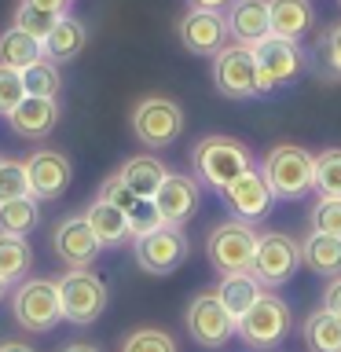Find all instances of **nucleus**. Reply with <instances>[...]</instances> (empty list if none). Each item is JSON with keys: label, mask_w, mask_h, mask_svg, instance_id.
<instances>
[{"label": "nucleus", "mask_w": 341, "mask_h": 352, "mask_svg": "<svg viewBox=\"0 0 341 352\" xmlns=\"http://www.w3.org/2000/svg\"><path fill=\"white\" fill-rule=\"evenodd\" d=\"M99 198H107V202H114L121 209V213H129V209L136 206L140 195H132L129 187L118 180V173H114V176H107V180H103V187H99Z\"/></svg>", "instance_id": "58836bf2"}, {"label": "nucleus", "mask_w": 341, "mask_h": 352, "mask_svg": "<svg viewBox=\"0 0 341 352\" xmlns=\"http://www.w3.org/2000/svg\"><path fill=\"white\" fill-rule=\"evenodd\" d=\"M41 220L37 198H15V202H0V231L8 235H30Z\"/></svg>", "instance_id": "c85d7f7f"}, {"label": "nucleus", "mask_w": 341, "mask_h": 352, "mask_svg": "<svg viewBox=\"0 0 341 352\" xmlns=\"http://www.w3.org/2000/svg\"><path fill=\"white\" fill-rule=\"evenodd\" d=\"M224 202H228V209H231L235 220L261 224V220H268V213H272L275 195H272V187L264 184L261 169H250L246 176H239V180L224 191Z\"/></svg>", "instance_id": "f3484780"}, {"label": "nucleus", "mask_w": 341, "mask_h": 352, "mask_svg": "<svg viewBox=\"0 0 341 352\" xmlns=\"http://www.w3.org/2000/svg\"><path fill=\"white\" fill-rule=\"evenodd\" d=\"M11 316L30 334H48L63 319L59 279H22L11 294Z\"/></svg>", "instance_id": "20e7f679"}, {"label": "nucleus", "mask_w": 341, "mask_h": 352, "mask_svg": "<svg viewBox=\"0 0 341 352\" xmlns=\"http://www.w3.org/2000/svg\"><path fill=\"white\" fill-rule=\"evenodd\" d=\"M268 294L264 286L253 279V272H239V275H220V286H217V297H220V305L228 308L235 319H242L250 312L253 305L261 301V297Z\"/></svg>", "instance_id": "393cba45"}, {"label": "nucleus", "mask_w": 341, "mask_h": 352, "mask_svg": "<svg viewBox=\"0 0 341 352\" xmlns=\"http://www.w3.org/2000/svg\"><path fill=\"white\" fill-rule=\"evenodd\" d=\"M26 162V173H30V191L37 202H55V198L66 195V187L74 180V165L63 151H52V147H41L33 151Z\"/></svg>", "instance_id": "ddd939ff"}, {"label": "nucleus", "mask_w": 341, "mask_h": 352, "mask_svg": "<svg viewBox=\"0 0 341 352\" xmlns=\"http://www.w3.org/2000/svg\"><path fill=\"white\" fill-rule=\"evenodd\" d=\"M191 169H195V180L202 187H213V191L224 195L239 176H246L253 165V154L242 140H231V136H202L191 147Z\"/></svg>", "instance_id": "f257e3e1"}, {"label": "nucleus", "mask_w": 341, "mask_h": 352, "mask_svg": "<svg viewBox=\"0 0 341 352\" xmlns=\"http://www.w3.org/2000/svg\"><path fill=\"white\" fill-rule=\"evenodd\" d=\"M4 290H8V283H4V279H0V297H4Z\"/></svg>", "instance_id": "a18cd8bd"}, {"label": "nucleus", "mask_w": 341, "mask_h": 352, "mask_svg": "<svg viewBox=\"0 0 341 352\" xmlns=\"http://www.w3.org/2000/svg\"><path fill=\"white\" fill-rule=\"evenodd\" d=\"M8 125L22 140H48L52 132H55V125H59V99L26 96L15 107V114L8 118Z\"/></svg>", "instance_id": "6ab92c4d"}, {"label": "nucleus", "mask_w": 341, "mask_h": 352, "mask_svg": "<svg viewBox=\"0 0 341 352\" xmlns=\"http://www.w3.org/2000/svg\"><path fill=\"white\" fill-rule=\"evenodd\" d=\"M187 250L191 246H187L184 228H169V224L132 239V257L147 275H173L187 261Z\"/></svg>", "instance_id": "9d476101"}, {"label": "nucleus", "mask_w": 341, "mask_h": 352, "mask_svg": "<svg viewBox=\"0 0 341 352\" xmlns=\"http://www.w3.org/2000/svg\"><path fill=\"white\" fill-rule=\"evenodd\" d=\"M228 33L242 48H257L264 37H272V19H268V0H235L228 11Z\"/></svg>", "instance_id": "a211bd4d"}, {"label": "nucleus", "mask_w": 341, "mask_h": 352, "mask_svg": "<svg viewBox=\"0 0 341 352\" xmlns=\"http://www.w3.org/2000/svg\"><path fill=\"white\" fill-rule=\"evenodd\" d=\"M261 231L246 220H220L206 235V257L220 275H239L253 268V253H257Z\"/></svg>", "instance_id": "7ed1b4c3"}, {"label": "nucleus", "mask_w": 341, "mask_h": 352, "mask_svg": "<svg viewBox=\"0 0 341 352\" xmlns=\"http://www.w3.org/2000/svg\"><path fill=\"white\" fill-rule=\"evenodd\" d=\"M316 55H319V63H323V70L330 77H341V22H334V26L319 37Z\"/></svg>", "instance_id": "4c0bfd02"}, {"label": "nucleus", "mask_w": 341, "mask_h": 352, "mask_svg": "<svg viewBox=\"0 0 341 352\" xmlns=\"http://www.w3.org/2000/svg\"><path fill=\"white\" fill-rule=\"evenodd\" d=\"M294 327V312L275 290H268L246 316L239 319V338L250 349H275L279 341H286Z\"/></svg>", "instance_id": "1a4fd4ad"}, {"label": "nucleus", "mask_w": 341, "mask_h": 352, "mask_svg": "<svg viewBox=\"0 0 341 352\" xmlns=\"http://www.w3.org/2000/svg\"><path fill=\"white\" fill-rule=\"evenodd\" d=\"M66 4H74V0H66Z\"/></svg>", "instance_id": "49530a36"}, {"label": "nucleus", "mask_w": 341, "mask_h": 352, "mask_svg": "<svg viewBox=\"0 0 341 352\" xmlns=\"http://www.w3.org/2000/svg\"><path fill=\"white\" fill-rule=\"evenodd\" d=\"M213 85L220 96L228 99H253L261 96V74H257V59L253 48L242 44H228L213 55Z\"/></svg>", "instance_id": "9b49d317"}, {"label": "nucleus", "mask_w": 341, "mask_h": 352, "mask_svg": "<svg viewBox=\"0 0 341 352\" xmlns=\"http://www.w3.org/2000/svg\"><path fill=\"white\" fill-rule=\"evenodd\" d=\"M85 220H88V228L96 231V239H99L103 250H118V246H125V242L132 239L129 217L121 213L114 202H107V198H99V195H96V202L85 209Z\"/></svg>", "instance_id": "412c9836"}, {"label": "nucleus", "mask_w": 341, "mask_h": 352, "mask_svg": "<svg viewBox=\"0 0 341 352\" xmlns=\"http://www.w3.org/2000/svg\"><path fill=\"white\" fill-rule=\"evenodd\" d=\"M184 323H187L191 341H195V345H202V349H220V345H228V341L239 334V319L220 305L217 290L195 294L191 305H187Z\"/></svg>", "instance_id": "6e6552de"}, {"label": "nucleus", "mask_w": 341, "mask_h": 352, "mask_svg": "<svg viewBox=\"0 0 341 352\" xmlns=\"http://www.w3.org/2000/svg\"><path fill=\"white\" fill-rule=\"evenodd\" d=\"M308 220H312V231L341 239V198H316V206L308 209Z\"/></svg>", "instance_id": "c9c22d12"}, {"label": "nucleus", "mask_w": 341, "mask_h": 352, "mask_svg": "<svg viewBox=\"0 0 341 352\" xmlns=\"http://www.w3.org/2000/svg\"><path fill=\"white\" fill-rule=\"evenodd\" d=\"M319 308H327L330 316L341 319V275L327 279V286H323V305H319Z\"/></svg>", "instance_id": "ea45409f"}, {"label": "nucleus", "mask_w": 341, "mask_h": 352, "mask_svg": "<svg viewBox=\"0 0 341 352\" xmlns=\"http://www.w3.org/2000/svg\"><path fill=\"white\" fill-rule=\"evenodd\" d=\"M52 246H55V257H59L66 268H92V261L103 253V246H99V239H96V231L88 228L85 213L63 217L59 224H55Z\"/></svg>", "instance_id": "2eb2a0df"}, {"label": "nucleus", "mask_w": 341, "mask_h": 352, "mask_svg": "<svg viewBox=\"0 0 341 352\" xmlns=\"http://www.w3.org/2000/svg\"><path fill=\"white\" fill-rule=\"evenodd\" d=\"M338 4H341V0H338Z\"/></svg>", "instance_id": "de8ad7c7"}, {"label": "nucleus", "mask_w": 341, "mask_h": 352, "mask_svg": "<svg viewBox=\"0 0 341 352\" xmlns=\"http://www.w3.org/2000/svg\"><path fill=\"white\" fill-rule=\"evenodd\" d=\"M301 334H305V349L308 352H341V319L330 316L327 308L308 312Z\"/></svg>", "instance_id": "a878e982"}, {"label": "nucleus", "mask_w": 341, "mask_h": 352, "mask_svg": "<svg viewBox=\"0 0 341 352\" xmlns=\"http://www.w3.org/2000/svg\"><path fill=\"white\" fill-rule=\"evenodd\" d=\"M253 59H257V74H261V96L275 92V88L294 85L305 70V52L297 41H283V37H264L257 48H253Z\"/></svg>", "instance_id": "f8f14e48"}, {"label": "nucleus", "mask_w": 341, "mask_h": 352, "mask_svg": "<svg viewBox=\"0 0 341 352\" xmlns=\"http://www.w3.org/2000/svg\"><path fill=\"white\" fill-rule=\"evenodd\" d=\"M26 99V85H22V70H11V66L0 63V118H11L15 107Z\"/></svg>", "instance_id": "f704fd0d"}, {"label": "nucleus", "mask_w": 341, "mask_h": 352, "mask_svg": "<svg viewBox=\"0 0 341 352\" xmlns=\"http://www.w3.org/2000/svg\"><path fill=\"white\" fill-rule=\"evenodd\" d=\"M37 59H44V44L33 41L30 33H22L19 26H11L0 33V63L11 66V70H26Z\"/></svg>", "instance_id": "bb28decb"}, {"label": "nucleus", "mask_w": 341, "mask_h": 352, "mask_svg": "<svg viewBox=\"0 0 341 352\" xmlns=\"http://www.w3.org/2000/svg\"><path fill=\"white\" fill-rule=\"evenodd\" d=\"M59 301H63V319L88 327L107 312L110 294H107V283L92 268H70L59 279Z\"/></svg>", "instance_id": "0eeeda50"}, {"label": "nucleus", "mask_w": 341, "mask_h": 352, "mask_svg": "<svg viewBox=\"0 0 341 352\" xmlns=\"http://www.w3.org/2000/svg\"><path fill=\"white\" fill-rule=\"evenodd\" d=\"M268 19H272V33L283 41H301L312 30L316 11L308 0H268Z\"/></svg>", "instance_id": "4be33fe9"}, {"label": "nucleus", "mask_w": 341, "mask_h": 352, "mask_svg": "<svg viewBox=\"0 0 341 352\" xmlns=\"http://www.w3.org/2000/svg\"><path fill=\"white\" fill-rule=\"evenodd\" d=\"M165 176H169V165H165L162 158H154V154H132V158H125L121 169H118V180L125 184L132 195H140V198L158 195Z\"/></svg>", "instance_id": "aec40b11"}, {"label": "nucleus", "mask_w": 341, "mask_h": 352, "mask_svg": "<svg viewBox=\"0 0 341 352\" xmlns=\"http://www.w3.org/2000/svg\"><path fill=\"white\" fill-rule=\"evenodd\" d=\"M85 44H88L85 22L74 19V15H63L59 22H55V30L44 37V59H52V63H70V59H77V55L85 52Z\"/></svg>", "instance_id": "5701e85b"}, {"label": "nucleus", "mask_w": 341, "mask_h": 352, "mask_svg": "<svg viewBox=\"0 0 341 352\" xmlns=\"http://www.w3.org/2000/svg\"><path fill=\"white\" fill-rule=\"evenodd\" d=\"M0 352H37V349L26 345V341H15V338H11V341H0Z\"/></svg>", "instance_id": "37998d69"}, {"label": "nucleus", "mask_w": 341, "mask_h": 352, "mask_svg": "<svg viewBox=\"0 0 341 352\" xmlns=\"http://www.w3.org/2000/svg\"><path fill=\"white\" fill-rule=\"evenodd\" d=\"M30 173L26 162L0 158V202H15V198H30Z\"/></svg>", "instance_id": "473e14b6"}, {"label": "nucleus", "mask_w": 341, "mask_h": 352, "mask_svg": "<svg viewBox=\"0 0 341 352\" xmlns=\"http://www.w3.org/2000/svg\"><path fill=\"white\" fill-rule=\"evenodd\" d=\"M19 4H30V8H37V11H48V15H66V0H19Z\"/></svg>", "instance_id": "a19ab883"}, {"label": "nucleus", "mask_w": 341, "mask_h": 352, "mask_svg": "<svg viewBox=\"0 0 341 352\" xmlns=\"http://www.w3.org/2000/svg\"><path fill=\"white\" fill-rule=\"evenodd\" d=\"M191 8H206V11H224V8H231L235 0H187Z\"/></svg>", "instance_id": "79ce46f5"}, {"label": "nucleus", "mask_w": 341, "mask_h": 352, "mask_svg": "<svg viewBox=\"0 0 341 352\" xmlns=\"http://www.w3.org/2000/svg\"><path fill=\"white\" fill-rule=\"evenodd\" d=\"M180 132H184V110L176 99L147 96L132 107V136H136L143 147H151V151L169 147V143L180 140Z\"/></svg>", "instance_id": "423d86ee"}, {"label": "nucleus", "mask_w": 341, "mask_h": 352, "mask_svg": "<svg viewBox=\"0 0 341 352\" xmlns=\"http://www.w3.org/2000/svg\"><path fill=\"white\" fill-rule=\"evenodd\" d=\"M301 264H308V272L334 279L341 275V239L323 235V231H308L301 242Z\"/></svg>", "instance_id": "b1692460"}, {"label": "nucleus", "mask_w": 341, "mask_h": 352, "mask_svg": "<svg viewBox=\"0 0 341 352\" xmlns=\"http://www.w3.org/2000/svg\"><path fill=\"white\" fill-rule=\"evenodd\" d=\"M154 206H158V213L169 228H184L202 206V184L187 173H169L165 184L158 187V195H154Z\"/></svg>", "instance_id": "dca6fc26"}, {"label": "nucleus", "mask_w": 341, "mask_h": 352, "mask_svg": "<svg viewBox=\"0 0 341 352\" xmlns=\"http://www.w3.org/2000/svg\"><path fill=\"white\" fill-rule=\"evenodd\" d=\"M63 352H103V349L92 345V341H70V345H66Z\"/></svg>", "instance_id": "c03bdc74"}, {"label": "nucleus", "mask_w": 341, "mask_h": 352, "mask_svg": "<svg viewBox=\"0 0 341 352\" xmlns=\"http://www.w3.org/2000/svg\"><path fill=\"white\" fill-rule=\"evenodd\" d=\"M316 191L319 198H341V147L316 154Z\"/></svg>", "instance_id": "2f4dec72"}, {"label": "nucleus", "mask_w": 341, "mask_h": 352, "mask_svg": "<svg viewBox=\"0 0 341 352\" xmlns=\"http://www.w3.org/2000/svg\"><path fill=\"white\" fill-rule=\"evenodd\" d=\"M176 37L191 55H217L220 48H228V19L224 11H206L191 8L187 15L176 22Z\"/></svg>", "instance_id": "4468645a"}, {"label": "nucleus", "mask_w": 341, "mask_h": 352, "mask_svg": "<svg viewBox=\"0 0 341 352\" xmlns=\"http://www.w3.org/2000/svg\"><path fill=\"white\" fill-rule=\"evenodd\" d=\"M125 217H129L132 239H140V235H147V231H154V228L165 224L162 213H158V206H154V198H136V206H132Z\"/></svg>", "instance_id": "e433bc0d"}, {"label": "nucleus", "mask_w": 341, "mask_h": 352, "mask_svg": "<svg viewBox=\"0 0 341 352\" xmlns=\"http://www.w3.org/2000/svg\"><path fill=\"white\" fill-rule=\"evenodd\" d=\"M30 264H33V250H30L26 235H8V231H0V279L8 286L22 283L30 272Z\"/></svg>", "instance_id": "cd10ccee"}, {"label": "nucleus", "mask_w": 341, "mask_h": 352, "mask_svg": "<svg viewBox=\"0 0 341 352\" xmlns=\"http://www.w3.org/2000/svg\"><path fill=\"white\" fill-rule=\"evenodd\" d=\"M118 352H180L176 349V338L162 327H136L121 338Z\"/></svg>", "instance_id": "7c9ffc66"}, {"label": "nucleus", "mask_w": 341, "mask_h": 352, "mask_svg": "<svg viewBox=\"0 0 341 352\" xmlns=\"http://www.w3.org/2000/svg\"><path fill=\"white\" fill-rule=\"evenodd\" d=\"M63 15H48V11H37V8H30V4H19L15 8V26L22 30V33H30L33 41H41L44 44V37L55 30V22H59Z\"/></svg>", "instance_id": "72a5a7b5"}, {"label": "nucleus", "mask_w": 341, "mask_h": 352, "mask_svg": "<svg viewBox=\"0 0 341 352\" xmlns=\"http://www.w3.org/2000/svg\"><path fill=\"white\" fill-rule=\"evenodd\" d=\"M257 169L272 187L275 202H297L308 191H316V154L305 151L301 143H275Z\"/></svg>", "instance_id": "f03ea898"}, {"label": "nucleus", "mask_w": 341, "mask_h": 352, "mask_svg": "<svg viewBox=\"0 0 341 352\" xmlns=\"http://www.w3.org/2000/svg\"><path fill=\"white\" fill-rule=\"evenodd\" d=\"M297 268H301V242L290 231H261L257 253H253V279L264 290H279L283 283H290Z\"/></svg>", "instance_id": "39448f33"}, {"label": "nucleus", "mask_w": 341, "mask_h": 352, "mask_svg": "<svg viewBox=\"0 0 341 352\" xmlns=\"http://www.w3.org/2000/svg\"><path fill=\"white\" fill-rule=\"evenodd\" d=\"M22 85H26V96H41V99H59V66L52 59H37L33 66L22 70Z\"/></svg>", "instance_id": "c756f323"}]
</instances>
